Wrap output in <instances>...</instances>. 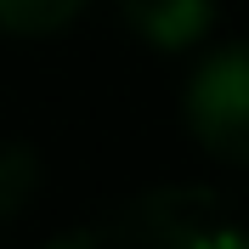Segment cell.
Returning a JSON list of instances; mask_svg holds the SVG:
<instances>
[{
    "instance_id": "6da1fadb",
    "label": "cell",
    "mask_w": 249,
    "mask_h": 249,
    "mask_svg": "<svg viewBox=\"0 0 249 249\" xmlns=\"http://www.w3.org/2000/svg\"><path fill=\"white\" fill-rule=\"evenodd\" d=\"M181 113L204 153L249 170V40L204 51V62L187 79Z\"/></svg>"
},
{
    "instance_id": "7a4b0ae2",
    "label": "cell",
    "mask_w": 249,
    "mask_h": 249,
    "mask_svg": "<svg viewBox=\"0 0 249 249\" xmlns=\"http://www.w3.org/2000/svg\"><path fill=\"white\" fill-rule=\"evenodd\" d=\"M119 12L153 51H193L215 29V0H119Z\"/></svg>"
},
{
    "instance_id": "3957f363",
    "label": "cell",
    "mask_w": 249,
    "mask_h": 249,
    "mask_svg": "<svg viewBox=\"0 0 249 249\" xmlns=\"http://www.w3.org/2000/svg\"><path fill=\"white\" fill-rule=\"evenodd\" d=\"M91 0H0V29H12V34H57Z\"/></svg>"
},
{
    "instance_id": "277c9868",
    "label": "cell",
    "mask_w": 249,
    "mask_h": 249,
    "mask_svg": "<svg viewBox=\"0 0 249 249\" xmlns=\"http://www.w3.org/2000/svg\"><path fill=\"white\" fill-rule=\"evenodd\" d=\"M34 181H40V164L29 147H0V221H12L34 198Z\"/></svg>"
}]
</instances>
